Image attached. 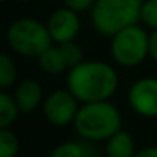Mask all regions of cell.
<instances>
[{"label":"cell","mask_w":157,"mask_h":157,"mask_svg":"<svg viewBox=\"0 0 157 157\" xmlns=\"http://www.w3.org/2000/svg\"><path fill=\"white\" fill-rule=\"evenodd\" d=\"M144 0H96L90 10L91 25L100 36L112 37L140 21Z\"/></svg>","instance_id":"3957f363"},{"label":"cell","mask_w":157,"mask_h":157,"mask_svg":"<svg viewBox=\"0 0 157 157\" xmlns=\"http://www.w3.org/2000/svg\"><path fill=\"white\" fill-rule=\"evenodd\" d=\"M73 125L81 139L88 142H105L122 128V115L110 100L81 103Z\"/></svg>","instance_id":"7a4b0ae2"},{"label":"cell","mask_w":157,"mask_h":157,"mask_svg":"<svg viewBox=\"0 0 157 157\" xmlns=\"http://www.w3.org/2000/svg\"><path fill=\"white\" fill-rule=\"evenodd\" d=\"M140 21L149 29H157V0H144L140 9Z\"/></svg>","instance_id":"2e32d148"},{"label":"cell","mask_w":157,"mask_h":157,"mask_svg":"<svg viewBox=\"0 0 157 157\" xmlns=\"http://www.w3.org/2000/svg\"><path fill=\"white\" fill-rule=\"evenodd\" d=\"M78 14L79 12L64 5L63 9H58L49 15L48 29L51 32L52 41L58 42V44L68 41H76L79 29H81V22H79Z\"/></svg>","instance_id":"ba28073f"},{"label":"cell","mask_w":157,"mask_h":157,"mask_svg":"<svg viewBox=\"0 0 157 157\" xmlns=\"http://www.w3.org/2000/svg\"><path fill=\"white\" fill-rule=\"evenodd\" d=\"M14 98L22 113H32L44 101V91L37 79H24L15 88Z\"/></svg>","instance_id":"9c48e42d"},{"label":"cell","mask_w":157,"mask_h":157,"mask_svg":"<svg viewBox=\"0 0 157 157\" xmlns=\"http://www.w3.org/2000/svg\"><path fill=\"white\" fill-rule=\"evenodd\" d=\"M37 61L39 68L48 75H61L66 69H69V63L64 54V49L58 42H54L49 49H46L37 58Z\"/></svg>","instance_id":"30bf717a"},{"label":"cell","mask_w":157,"mask_h":157,"mask_svg":"<svg viewBox=\"0 0 157 157\" xmlns=\"http://www.w3.org/2000/svg\"><path fill=\"white\" fill-rule=\"evenodd\" d=\"M17 81V66L9 54L0 56V86L2 90H9Z\"/></svg>","instance_id":"5bb4252c"},{"label":"cell","mask_w":157,"mask_h":157,"mask_svg":"<svg viewBox=\"0 0 157 157\" xmlns=\"http://www.w3.org/2000/svg\"><path fill=\"white\" fill-rule=\"evenodd\" d=\"M52 157H86L90 155V150L86 144L81 142H63L51 150Z\"/></svg>","instance_id":"9a60e30c"},{"label":"cell","mask_w":157,"mask_h":157,"mask_svg":"<svg viewBox=\"0 0 157 157\" xmlns=\"http://www.w3.org/2000/svg\"><path fill=\"white\" fill-rule=\"evenodd\" d=\"M66 86L79 103L110 100L118 90V75L105 61H81L68 69Z\"/></svg>","instance_id":"6da1fadb"},{"label":"cell","mask_w":157,"mask_h":157,"mask_svg":"<svg viewBox=\"0 0 157 157\" xmlns=\"http://www.w3.org/2000/svg\"><path fill=\"white\" fill-rule=\"evenodd\" d=\"M21 150V140L9 127L0 130V155L2 157H15Z\"/></svg>","instance_id":"4fadbf2b"},{"label":"cell","mask_w":157,"mask_h":157,"mask_svg":"<svg viewBox=\"0 0 157 157\" xmlns=\"http://www.w3.org/2000/svg\"><path fill=\"white\" fill-rule=\"evenodd\" d=\"M5 37L9 48L25 58H39L46 49L54 44L48 24H42L32 17L15 19L9 25Z\"/></svg>","instance_id":"277c9868"},{"label":"cell","mask_w":157,"mask_h":157,"mask_svg":"<svg viewBox=\"0 0 157 157\" xmlns=\"http://www.w3.org/2000/svg\"><path fill=\"white\" fill-rule=\"evenodd\" d=\"M127 101L137 115L157 118V78L145 76L132 83L127 93Z\"/></svg>","instance_id":"52a82bcc"},{"label":"cell","mask_w":157,"mask_h":157,"mask_svg":"<svg viewBox=\"0 0 157 157\" xmlns=\"http://www.w3.org/2000/svg\"><path fill=\"white\" fill-rule=\"evenodd\" d=\"M110 39L112 58L122 68H135L149 56V34L139 24L122 29Z\"/></svg>","instance_id":"5b68a950"},{"label":"cell","mask_w":157,"mask_h":157,"mask_svg":"<svg viewBox=\"0 0 157 157\" xmlns=\"http://www.w3.org/2000/svg\"><path fill=\"white\" fill-rule=\"evenodd\" d=\"M135 155H139V157H157V147H155V145L145 147V149L139 150Z\"/></svg>","instance_id":"d6986e66"},{"label":"cell","mask_w":157,"mask_h":157,"mask_svg":"<svg viewBox=\"0 0 157 157\" xmlns=\"http://www.w3.org/2000/svg\"><path fill=\"white\" fill-rule=\"evenodd\" d=\"M79 110V100L66 90H54L42 101V113L44 118L51 125L66 127L75 122L76 113Z\"/></svg>","instance_id":"8992f818"},{"label":"cell","mask_w":157,"mask_h":157,"mask_svg":"<svg viewBox=\"0 0 157 157\" xmlns=\"http://www.w3.org/2000/svg\"><path fill=\"white\" fill-rule=\"evenodd\" d=\"M149 56L157 63V29L149 34Z\"/></svg>","instance_id":"ac0fdd59"},{"label":"cell","mask_w":157,"mask_h":157,"mask_svg":"<svg viewBox=\"0 0 157 157\" xmlns=\"http://www.w3.org/2000/svg\"><path fill=\"white\" fill-rule=\"evenodd\" d=\"M2 2H5V0H2Z\"/></svg>","instance_id":"44dd1931"},{"label":"cell","mask_w":157,"mask_h":157,"mask_svg":"<svg viewBox=\"0 0 157 157\" xmlns=\"http://www.w3.org/2000/svg\"><path fill=\"white\" fill-rule=\"evenodd\" d=\"M96 0H64V5L76 12H85V10H91Z\"/></svg>","instance_id":"e0dca14e"},{"label":"cell","mask_w":157,"mask_h":157,"mask_svg":"<svg viewBox=\"0 0 157 157\" xmlns=\"http://www.w3.org/2000/svg\"><path fill=\"white\" fill-rule=\"evenodd\" d=\"M19 2H31V0H19Z\"/></svg>","instance_id":"ffe728a7"},{"label":"cell","mask_w":157,"mask_h":157,"mask_svg":"<svg viewBox=\"0 0 157 157\" xmlns=\"http://www.w3.org/2000/svg\"><path fill=\"white\" fill-rule=\"evenodd\" d=\"M21 108H19L17 101H15L14 95H9L7 91H2L0 95V128L4 127H10L15 123V120L21 115Z\"/></svg>","instance_id":"7c38bea8"},{"label":"cell","mask_w":157,"mask_h":157,"mask_svg":"<svg viewBox=\"0 0 157 157\" xmlns=\"http://www.w3.org/2000/svg\"><path fill=\"white\" fill-rule=\"evenodd\" d=\"M105 152L110 157H132L135 152V140L127 130L120 128L105 140Z\"/></svg>","instance_id":"8fae6325"}]
</instances>
